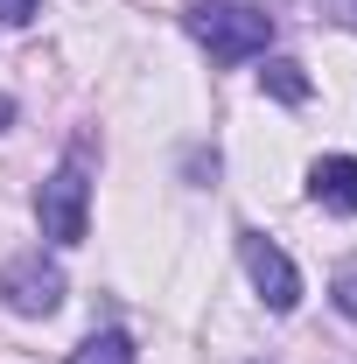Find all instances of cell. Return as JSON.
Segmentation results:
<instances>
[{
  "instance_id": "cell-1",
  "label": "cell",
  "mask_w": 357,
  "mask_h": 364,
  "mask_svg": "<svg viewBox=\"0 0 357 364\" xmlns=\"http://www.w3.org/2000/svg\"><path fill=\"white\" fill-rule=\"evenodd\" d=\"M189 36L211 49L218 63H245V56H267L273 14L238 7V0H196V7H189Z\"/></svg>"
},
{
  "instance_id": "cell-2",
  "label": "cell",
  "mask_w": 357,
  "mask_h": 364,
  "mask_svg": "<svg viewBox=\"0 0 357 364\" xmlns=\"http://www.w3.org/2000/svg\"><path fill=\"white\" fill-rule=\"evenodd\" d=\"M0 301L14 316H56L63 309V267L43 259V252H14L0 267Z\"/></svg>"
},
{
  "instance_id": "cell-3",
  "label": "cell",
  "mask_w": 357,
  "mask_h": 364,
  "mask_svg": "<svg viewBox=\"0 0 357 364\" xmlns=\"http://www.w3.org/2000/svg\"><path fill=\"white\" fill-rule=\"evenodd\" d=\"M85 196H91V182H85V168L70 161V168H56V176L36 189V218H43V238H56V245H78L85 238Z\"/></svg>"
},
{
  "instance_id": "cell-4",
  "label": "cell",
  "mask_w": 357,
  "mask_h": 364,
  "mask_svg": "<svg viewBox=\"0 0 357 364\" xmlns=\"http://www.w3.org/2000/svg\"><path fill=\"white\" fill-rule=\"evenodd\" d=\"M238 259H245V273H252V287L267 294V309H273V316H287V309L302 301V273H294V259H287L273 238L245 231V238H238Z\"/></svg>"
},
{
  "instance_id": "cell-5",
  "label": "cell",
  "mask_w": 357,
  "mask_h": 364,
  "mask_svg": "<svg viewBox=\"0 0 357 364\" xmlns=\"http://www.w3.org/2000/svg\"><path fill=\"white\" fill-rule=\"evenodd\" d=\"M309 189L322 210H336V218H357V161L351 154H322L309 168Z\"/></svg>"
},
{
  "instance_id": "cell-6",
  "label": "cell",
  "mask_w": 357,
  "mask_h": 364,
  "mask_svg": "<svg viewBox=\"0 0 357 364\" xmlns=\"http://www.w3.org/2000/svg\"><path fill=\"white\" fill-rule=\"evenodd\" d=\"M260 85H267L280 105H309V77H302V63H294V56H273L267 70H260Z\"/></svg>"
},
{
  "instance_id": "cell-7",
  "label": "cell",
  "mask_w": 357,
  "mask_h": 364,
  "mask_svg": "<svg viewBox=\"0 0 357 364\" xmlns=\"http://www.w3.org/2000/svg\"><path fill=\"white\" fill-rule=\"evenodd\" d=\"M70 364H134V343H127L119 329H98V336H85V343L70 350Z\"/></svg>"
},
{
  "instance_id": "cell-8",
  "label": "cell",
  "mask_w": 357,
  "mask_h": 364,
  "mask_svg": "<svg viewBox=\"0 0 357 364\" xmlns=\"http://www.w3.org/2000/svg\"><path fill=\"white\" fill-rule=\"evenodd\" d=\"M329 294H336V309L357 322V267H336V280H329Z\"/></svg>"
},
{
  "instance_id": "cell-9",
  "label": "cell",
  "mask_w": 357,
  "mask_h": 364,
  "mask_svg": "<svg viewBox=\"0 0 357 364\" xmlns=\"http://www.w3.org/2000/svg\"><path fill=\"white\" fill-rule=\"evenodd\" d=\"M36 14V0H0V21H28Z\"/></svg>"
},
{
  "instance_id": "cell-10",
  "label": "cell",
  "mask_w": 357,
  "mask_h": 364,
  "mask_svg": "<svg viewBox=\"0 0 357 364\" xmlns=\"http://www.w3.org/2000/svg\"><path fill=\"white\" fill-rule=\"evenodd\" d=\"M7 119H14V98H0V127H7Z\"/></svg>"
}]
</instances>
